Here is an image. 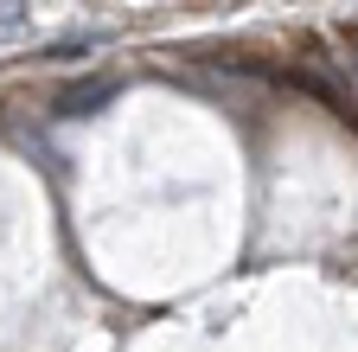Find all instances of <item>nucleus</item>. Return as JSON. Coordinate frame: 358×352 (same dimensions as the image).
I'll use <instances>...</instances> for the list:
<instances>
[{
    "label": "nucleus",
    "mask_w": 358,
    "mask_h": 352,
    "mask_svg": "<svg viewBox=\"0 0 358 352\" xmlns=\"http://www.w3.org/2000/svg\"><path fill=\"white\" fill-rule=\"evenodd\" d=\"M115 97V77H96V83H77V90L58 97V115H90V109H103Z\"/></svg>",
    "instance_id": "obj_1"
}]
</instances>
